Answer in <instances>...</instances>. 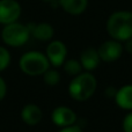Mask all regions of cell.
I'll return each mask as SVG.
<instances>
[{
    "label": "cell",
    "mask_w": 132,
    "mask_h": 132,
    "mask_svg": "<svg viewBox=\"0 0 132 132\" xmlns=\"http://www.w3.org/2000/svg\"><path fill=\"white\" fill-rule=\"evenodd\" d=\"M97 88V80L92 72H81L73 77L68 85V94L74 101L85 102L95 94Z\"/></svg>",
    "instance_id": "cell-1"
},
{
    "label": "cell",
    "mask_w": 132,
    "mask_h": 132,
    "mask_svg": "<svg viewBox=\"0 0 132 132\" xmlns=\"http://www.w3.org/2000/svg\"><path fill=\"white\" fill-rule=\"evenodd\" d=\"M107 31L112 39L118 42L132 38V13L121 11L111 14L107 21Z\"/></svg>",
    "instance_id": "cell-2"
},
{
    "label": "cell",
    "mask_w": 132,
    "mask_h": 132,
    "mask_svg": "<svg viewBox=\"0 0 132 132\" xmlns=\"http://www.w3.org/2000/svg\"><path fill=\"white\" fill-rule=\"evenodd\" d=\"M20 68L23 73L28 75H43L48 68H50V63L45 55L38 51H30L21 57Z\"/></svg>",
    "instance_id": "cell-3"
},
{
    "label": "cell",
    "mask_w": 132,
    "mask_h": 132,
    "mask_svg": "<svg viewBox=\"0 0 132 132\" xmlns=\"http://www.w3.org/2000/svg\"><path fill=\"white\" fill-rule=\"evenodd\" d=\"M30 31L28 26H23L21 23H9L6 24L2 29L1 37L2 41L11 46H21L29 39Z\"/></svg>",
    "instance_id": "cell-4"
},
{
    "label": "cell",
    "mask_w": 132,
    "mask_h": 132,
    "mask_svg": "<svg viewBox=\"0 0 132 132\" xmlns=\"http://www.w3.org/2000/svg\"><path fill=\"white\" fill-rule=\"evenodd\" d=\"M123 51L124 46L122 45L121 42L116 39H109L103 42L97 49L101 62L105 63H112L118 60L123 55Z\"/></svg>",
    "instance_id": "cell-5"
},
{
    "label": "cell",
    "mask_w": 132,
    "mask_h": 132,
    "mask_svg": "<svg viewBox=\"0 0 132 132\" xmlns=\"http://www.w3.org/2000/svg\"><path fill=\"white\" fill-rule=\"evenodd\" d=\"M21 14V6L15 0H0V23L9 24L15 22Z\"/></svg>",
    "instance_id": "cell-6"
},
{
    "label": "cell",
    "mask_w": 132,
    "mask_h": 132,
    "mask_svg": "<svg viewBox=\"0 0 132 132\" xmlns=\"http://www.w3.org/2000/svg\"><path fill=\"white\" fill-rule=\"evenodd\" d=\"M46 58L49 63L55 67H59L64 64L67 56V49L62 41H52L46 48Z\"/></svg>",
    "instance_id": "cell-7"
},
{
    "label": "cell",
    "mask_w": 132,
    "mask_h": 132,
    "mask_svg": "<svg viewBox=\"0 0 132 132\" xmlns=\"http://www.w3.org/2000/svg\"><path fill=\"white\" fill-rule=\"evenodd\" d=\"M51 119L53 124L59 126L60 129L65 126H70L75 124L77 122V114L73 111L71 108L65 107V105H59L55 108L51 114Z\"/></svg>",
    "instance_id": "cell-8"
},
{
    "label": "cell",
    "mask_w": 132,
    "mask_h": 132,
    "mask_svg": "<svg viewBox=\"0 0 132 132\" xmlns=\"http://www.w3.org/2000/svg\"><path fill=\"white\" fill-rule=\"evenodd\" d=\"M79 60L84 71H86V72H93L94 70L97 68V66L101 63L97 49H94V48L85 49L81 52V55H80Z\"/></svg>",
    "instance_id": "cell-9"
},
{
    "label": "cell",
    "mask_w": 132,
    "mask_h": 132,
    "mask_svg": "<svg viewBox=\"0 0 132 132\" xmlns=\"http://www.w3.org/2000/svg\"><path fill=\"white\" fill-rule=\"evenodd\" d=\"M114 100L118 108L126 111H132V84L124 85L117 89Z\"/></svg>",
    "instance_id": "cell-10"
},
{
    "label": "cell",
    "mask_w": 132,
    "mask_h": 132,
    "mask_svg": "<svg viewBox=\"0 0 132 132\" xmlns=\"http://www.w3.org/2000/svg\"><path fill=\"white\" fill-rule=\"evenodd\" d=\"M21 117L22 121L28 125H37L39 122L42 121L43 117V112H42L41 108L36 104H27L23 107L22 111H21Z\"/></svg>",
    "instance_id": "cell-11"
},
{
    "label": "cell",
    "mask_w": 132,
    "mask_h": 132,
    "mask_svg": "<svg viewBox=\"0 0 132 132\" xmlns=\"http://www.w3.org/2000/svg\"><path fill=\"white\" fill-rule=\"evenodd\" d=\"M29 28L30 35L35 37L38 41H50L51 38L53 37V28L51 24L49 23H37V24H29L28 26Z\"/></svg>",
    "instance_id": "cell-12"
},
{
    "label": "cell",
    "mask_w": 132,
    "mask_h": 132,
    "mask_svg": "<svg viewBox=\"0 0 132 132\" xmlns=\"http://www.w3.org/2000/svg\"><path fill=\"white\" fill-rule=\"evenodd\" d=\"M59 5L65 12L71 15H79L87 8L88 0H58Z\"/></svg>",
    "instance_id": "cell-13"
},
{
    "label": "cell",
    "mask_w": 132,
    "mask_h": 132,
    "mask_svg": "<svg viewBox=\"0 0 132 132\" xmlns=\"http://www.w3.org/2000/svg\"><path fill=\"white\" fill-rule=\"evenodd\" d=\"M64 71L67 74L75 77V75L80 74L81 72H84V68H82L81 64H80V60L77 59H66L64 62Z\"/></svg>",
    "instance_id": "cell-14"
},
{
    "label": "cell",
    "mask_w": 132,
    "mask_h": 132,
    "mask_svg": "<svg viewBox=\"0 0 132 132\" xmlns=\"http://www.w3.org/2000/svg\"><path fill=\"white\" fill-rule=\"evenodd\" d=\"M43 80L48 86H56L60 81V74L58 71L52 70V68H48L43 73Z\"/></svg>",
    "instance_id": "cell-15"
},
{
    "label": "cell",
    "mask_w": 132,
    "mask_h": 132,
    "mask_svg": "<svg viewBox=\"0 0 132 132\" xmlns=\"http://www.w3.org/2000/svg\"><path fill=\"white\" fill-rule=\"evenodd\" d=\"M11 62V55L5 48L0 46V72L4 71Z\"/></svg>",
    "instance_id": "cell-16"
},
{
    "label": "cell",
    "mask_w": 132,
    "mask_h": 132,
    "mask_svg": "<svg viewBox=\"0 0 132 132\" xmlns=\"http://www.w3.org/2000/svg\"><path fill=\"white\" fill-rule=\"evenodd\" d=\"M122 129L124 132H132V111H129V114H126L123 118Z\"/></svg>",
    "instance_id": "cell-17"
},
{
    "label": "cell",
    "mask_w": 132,
    "mask_h": 132,
    "mask_svg": "<svg viewBox=\"0 0 132 132\" xmlns=\"http://www.w3.org/2000/svg\"><path fill=\"white\" fill-rule=\"evenodd\" d=\"M58 132H84L81 128L77 124H73V125L70 126H65V128H62Z\"/></svg>",
    "instance_id": "cell-18"
},
{
    "label": "cell",
    "mask_w": 132,
    "mask_h": 132,
    "mask_svg": "<svg viewBox=\"0 0 132 132\" xmlns=\"http://www.w3.org/2000/svg\"><path fill=\"white\" fill-rule=\"evenodd\" d=\"M6 84H5L4 79H2L1 77H0V101L2 100V98L5 97V95H6Z\"/></svg>",
    "instance_id": "cell-19"
},
{
    "label": "cell",
    "mask_w": 132,
    "mask_h": 132,
    "mask_svg": "<svg viewBox=\"0 0 132 132\" xmlns=\"http://www.w3.org/2000/svg\"><path fill=\"white\" fill-rule=\"evenodd\" d=\"M116 90L117 89H115L114 87H108L107 89H105V95L108 96V97H115V94H116Z\"/></svg>",
    "instance_id": "cell-20"
},
{
    "label": "cell",
    "mask_w": 132,
    "mask_h": 132,
    "mask_svg": "<svg viewBox=\"0 0 132 132\" xmlns=\"http://www.w3.org/2000/svg\"><path fill=\"white\" fill-rule=\"evenodd\" d=\"M124 48H125L126 52L130 53V55H132V38L125 41V45H124Z\"/></svg>",
    "instance_id": "cell-21"
},
{
    "label": "cell",
    "mask_w": 132,
    "mask_h": 132,
    "mask_svg": "<svg viewBox=\"0 0 132 132\" xmlns=\"http://www.w3.org/2000/svg\"><path fill=\"white\" fill-rule=\"evenodd\" d=\"M43 1H46V2H52V1H55V0H43Z\"/></svg>",
    "instance_id": "cell-22"
}]
</instances>
